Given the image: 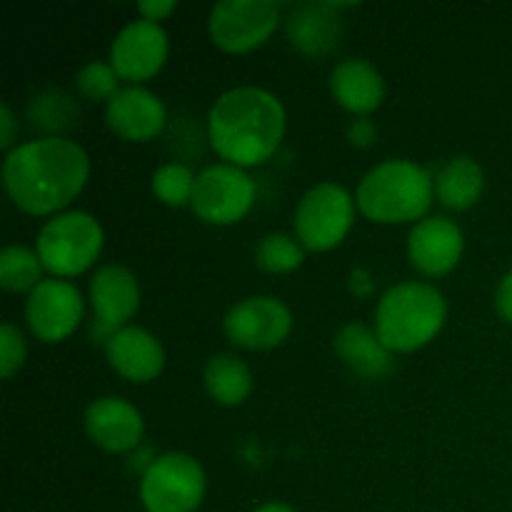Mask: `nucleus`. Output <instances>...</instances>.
I'll return each mask as SVG.
<instances>
[{
  "instance_id": "21",
  "label": "nucleus",
  "mask_w": 512,
  "mask_h": 512,
  "mask_svg": "<svg viewBox=\"0 0 512 512\" xmlns=\"http://www.w3.org/2000/svg\"><path fill=\"white\" fill-rule=\"evenodd\" d=\"M483 188V168L468 155L448 160V165H443V170L435 178V195L440 198V203L453 210H468L470 205L478 203Z\"/></svg>"
},
{
  "instance_id": "3",
  "label": "nucleus",
  "mask_w": 512,
  "mask_h": 512,
  "mask_svg": "<svg viewBox=\"0 0 512 512\" xmlns=\"http://www.w3.org/2000/svg\"><path fill=\"white\" fill-rule=\"evenodd\" d=\"M448 315L443 293L428 283L393 285L375 308V335L390 353H413L440 333Z\"/></svg>"
},
{
  "instance_id": "32",
  "label": "nucleus",
  "mask_w": 512,
  "mask_h": 512,
  "mask_svg": "<svg viewBox=\"0 0 512 512\" xmlns=\"http://www.w3.org/2000/svg\"><path fill=\"white\" fill-rule=\"evenodd\" d=\"M255 512H295L293 508H290V505H285V503H268V505H263V508H258Z\"/></svg>"
},
{
  "instance_id": "14",
  "label": "nucleus",
  "mask_w": 512,
  "mask_h": 512,
  "mask_svg": "<svg viewBox=\"0 0 512 512\" xmlns=\"http://www.w3.org/2000/svg\"><path fill=\"white\" fill-rule=\"evenodd\" d=\"M463 248V230L448 218L420 220L408 238L410 263L430 278L448 275L460 263Z\"/></svg>"
},
{
  "instance_id": "9",
  "label": "nucleus",
  "mask_w": 512,
  "mask_h": 512,
  "mask_svg": "<svg viewBox=\"0 0 512 512\" xmlns=\"http://www.w3.org/2000/svg\"><path fill=\"white\" fill-rule=\"evenodd\" d=\"M280 23L273 0H223L210 13L213 43L225 53H248L263 45Z\"/></svg>"
},
{
  "instance_id": "15",
  "label": "nucleus",
  "mask_w": 512,
  "mask_h": 512,
  "mask_svg": "<svg viewBox=\"0 0 512 512\" xmlns=\"http://www.w3.org/2000/svg\"><path fill=\"white\" fill-rule=\"evenodd\" d=\"M105 120L110 130L123 140L145 143V140L158 138L160 130L165 128V105L155 93L133 85V88L118 90L115 98L108 100Z\"/></svg>"
},
{
  "instance_id": "5",
  "label": "nucleus",
  "mask_w": 512,
  "mask_h": 512,
  "mask_svg": "<svg viewBox=\"0 0 512 512\" xmlns=\"http://www.w3.org/2000/svg\"><path fill=\"white\" fill-rule=\"evenodd\" d=\"M103 250V228L88 213H63L48 220L38 233V258L53 275H80Z\"/></svg>"
},
{
  "instance_id": "27",
  "label": "nucleus",
  "mask_w": 512,
  "mask_h": 512,
  "mask_svg": "<svg viewBox=\"0 0 512 512\" xmlns=\"http://www.w3.org/2000/svg\"><path fill=\"white\" fill-rule=\"evenodd\" d=\"M25 338L13 323H3L0 328V373L3 380H10L25 363Z\"/></svg>"
},
{
  "instance_id": "28",
  "label": "nucleus",
  "mask_w": 512,
  "mask_h": 512,
  "mask_svg": "<svg viewBox=\"0 0 512 512\" xmlns=\"http://www.w3.org/2000/svg\"><path fill=\"white\" fill-rule=\"evenodd\" d=\"M348 140L353 145H358V148H370L375 140V125L373 120L368 118H358L350 123L348 128Z\"/></svg>"
},
{
  "instance_id": "22",
  "label": "nucleus",
  "mask_w": 512,
  "mask_h": 512,
  "mask_svg": "<svg viewBox=\"0 0 512 512\" xmlns=\"http://www.w3.org/2000/svg\"><path fill=\"white\" fill-rule=\"evenodd\" d=\"M205 388L210 398L220 405H240L253 390L250 368L235 355H215L205 365Z\"/></svg>"
},
{
  "instance_id": "17",
  "label": "nucleus",
  "mask_w": 512,
  "mask_h": 512,
  "mask_svg": "<svg viewBox=\"0 0 512 512\" xmlns=\"http://www.w3.org/2000/svg\"><path fill=\"white\" fill-rule=\"evenodd\" d=\"M108 360L123 378L133 383H148L160 375L165 365V350L155 335L143 328H120L108 340Z\"/></svg>"
},
{
  "instance_id": "7",
  "label": "nucleus",
  "mask_w": 512,
  "mask_h": 512,
  "mask_svg": "<svg viewBox=\"0 0 512 512\" xmlns=\"http://www.w3.org/2000/svg\"><path fill=\"white\" fill-rule=\"evenodd\" d=\"M353 200L348 190L335 183H320L305 193L295 210V233L303 248L313 253L335 248L353 225Z\"/></svg>"
},
{
  "instance_id": "26",
  "label": "nucleus",
  "mask_w": 512,
  "mask_h": 512,
  "mask_svg": "<svg viewBox=\"0 0 512 512\" xmlns=\"http://www.w3.org/2000/svg\"><path fill=\"white\" fill-rule=\"evenodd\" d=\"M118 78L113 65H105L100 60L85 65L78 73V88L90 100H113L118 93Z\"/></svg>"
},
{
  "instance_id": "4",
  "label": "nucleus",
  "mask_w": 512,
  "mask_h": 512,
  "mask_svg": "<svg viewBox=\"0 0 512 512\" xmlns=\"http://www.w3.org/2000/svg\"><path fill=\"white\" fill-rule=\"evenodd\" d=\"M433 178L410 160H385L358 185V208L373 223H408L428 213Z\"/></svg>"
},
{
  "instance_id": "25",
  "label": "nucleus",
  "mask_w": 512,
  "mask_h": 512,
  "mask_svg": "<svg viewBox=\"0 0 512 512\" xmlns=\"http://www.w3.org/2000/svg\"><path fill=\"white\" fill-rule=\"evenodd\" d=\"M305 260L303 245L288 235L273 233L260 240L258 245V265L268 273H293Z\"/></svg>"
},
{
  "instance_id": "1",
  "label": "nucleus",
  "mask_w": 512,
  "mask_h": 512,
  "mask_svg": "<svg viewBox=\"0 0 512 512\" xmlns=\"http://www.w3.org/2000/svg\"><path fill=\"white\" fill-rule=\"evenodd\" d=\"M88 175L85 150L55 135L10 150L3 165L5 193L30 215H50L73 203L88 183Z\"/></svg>"
},
{
  "instance_id": "10",
  "label": "nucleus",
  "mask_w": 512,
  "mask_h": 512,
  "mask_svg": "<svg viewBox=\"0 0 512 512\" xmlns=\"http://www.w3.org/2000/svg\"><path fill=\"white\" fill-rule=\"evenodd\" d=\"M293 328V315L288 305L270 295L240 300L228 310L223 330L228 340L245 350H270L283 343Z\"/></svg>"
},
{
  "instance_id": "24",
  "label": "nucleus",
  "mask_w": 512,
  "mask_h": 512,
  "mask_svg": "<svg viewBox=\"0 0 512 512\" xmlns=\"http://www.w3.org/2000/svg\"><path fill=\"white\" fill-rule=\"evenodd\" d=\"M195 180H198V175L190 173V168L180 163H168L155 170L153 193L160 203L170 205V208H183L193 200Z\"/></svg>"
},
{
  "instance_id": "8",
  "label": "nucleus",
  "mask_w": 512,
  "mask_h": 512,
  "mask_svg": "<svg viewBox=\"0 0 512 512\" xmlns=\"http://www.w3.org/2000/svg\"><path fill=\"white\" fill-rule=\"evenodd\" d=\"M255 200V183L243 168L235 165H210L195 180V215L210 225H233L248 215Z\"/></svg>"
},
{
  "instance_id": "6",
  "label": "nucleus",
  "mask_w": 512,
  "mask_h": 512,
  "mask_svg": "<svg viewBox=\"0 0 512 512\" xmlns=\"http://www.w3.org/2000/svg\"><path fill=\"white\" fill-rule=\"evenodd\" d=\"M205 495V473L195 458L168 453L153 460L140 480V500L148 512H193Z\"/></svg>"
},
{
  "instance_id": "31",
  "label": "nucleus",
  "mask_w": 512,
  "mask_h": 512,
  "mask_svg": "<svg viewBox=\"0 0 512 512\" xmlns=\"http://www.w3.org/2000/svg\"><path fill=\"white\" fill-rule=\"evenodd\" d=\"M0 125H3V133H0V148L8 150L10 143L15 138V115L10 110L8 103L0 105Z\"/></svg>"
},
{
  "instance_id": "11",
  "label": "nucleus",
  "mask_w": 512,
  "mask_h": 512,
  "mask_svg": "<svg viewBox=\"0 0 512 512\" xmlns=\"http://www.w3.org/2000/svg\"><path fill=\"white\" fill-rule=\"evenodd\" d=\"M83 310L78 288L65 280H43L25 303V320L35 338L43 343H60L78 328Z\"/></svg>"
},
{
  "instance_id": "2",
  "label": "nucleus",
  "mask_w": 512,
  "mask_h": 512,
  "mask_svg": "<svg viewBox=\"0 0 512 512\" xmlns=\"http://www.w3.org/2000/svg\"><path fill=\"white\" fill-rule=\"evenodd\" d=\"M283 135V103L263 88L228 90L210 110V145L235 168L265 163L278 150Z\"/></svg>"
},
{
  "instance_id": "30",
  "label": "nucleus",
  "mask_w": 512,
  "mask_h": 512,
  "mask_svg": "<svg viewBox=\"0 0 512 512\" xmlns=\"http://www.w3.org/2000/svg\"><path fill=\"white\" fill-rule=\"evenodd\" d=\"M495 305H498L500 318L512 323V270L500 280L498 293H495Z\"/></svg>"
},
{
  "instance_id": "18",
  "label": "nucleus",
  "mask_w": 512,
  "mask_h": 512,
  "mask_svg": "<svg viewBox=\"0 0 512 512\" xmlns=\"http://www.w3.org/2000/svg\"><path fill=\"white\" fill-rule=\"evenodd\" d=\"M330 88H333L335 100L355 115L373 113L385 98L383 75L368 60L360 58H348L335 65L330 75Z\"/></svg>"
},
{
  "instance_id": "13",
  "label": "nucleus",
  "mask_w": 512,
  "mask_h": 512,
  "mask_svg": "<svg viewBox=\"0 0 512 512\" xmlns=\"http://www.w3.org/2000/svg\"><path fill=\"white\" fill-rule=\"evenodd\" d=\"M110 60L115 73L130 83L153 78L168 60V33L160 28V23L135 20L118 33Z\"/></svg>"
},
{
  "instance_id": "19",
  "label": "nucleus",
  "mask_w": 512,
  "mask_h": 512,
  "mask_svg": "<svg viewBox=\"0 0 512 512\" xmlns=\"http://www.w3.org/2000/svg\"><path fill=\"white\" fill-rule=\"evenodd\" d=\"M343 35L338 5L308 3L293 10L288 18V38L300 53L325 55L338 45Z\"/></svg>"
},
{
  "instance_id": "20",
  "label": "nucleus",
  "mask_w": 512,
  "mask_h": 512,
  "mask_svg": "<svg viewBox=\"0 0 512 512\" xmlns=\"http://www.w3.org/2000/svg\"><path fill=\"white\" fill-rule=\"evenodd\" d=\"M335 350L340 358L363 378H383L393 368L390 350L380 343L378 335L360 323H350L335 335Z\"/></svg>"
},
{
  "instance_id": "12",
  "label": "nucleus",
  "mask_w": 512,
  "mask_h": 512,
  "mask_svg": "<svg viewBox=\"0 0 512 512\" xmlns=\"http://www.w3.org/2000/svg\"><path fill=\"white\" fill-rule=\"evenodd\" d=\"M90 303L95 308L93 335L108 343L120 325L128 323L140 308V285L123 265H105L90 280Z\"/></svg>"
},
{
  "instance_id": "16",
  "label": "nucleus",
  "mask_w": 512,
  "mask_h": 512,
  "mask_svg": "<svg viewBox=\"0 0 512 512\" xmlns=\"http://www.w3.org/2000/svg\"><path fill=\"white\" fill-rule=\"evenodd\" d=\"M85 428L108 453H128L143 440V415L120 398H100L85 413Z\"/></svg>"
},
{
  "instance_id": "29",
  "label": "nucleus",
  "mask_w": 512,
  "mask_h": 512,
  "mask_svg": "<svg viewBox=\"0 0 512 512\" xmlns=\"http://www.w3.org/2000/svg\"><path fill=\"white\" fill-rule=\"evenodd\" d=\"M138 10L145 20H150V23H158V20L168 18V15L173 13L175 3L173 0H145V3L138 5Z\"/></svg>"
},
{
  "instance_id": "23",
  "label": "nucleus",
  "mask_w": 512,
  "mask_h": 512,
  "mask_svg": "<svg viewBox=\"0 0 512 512\" xmlns=\"http://www.w3.org/2000/svg\"><path fill=\"white\" fill-rule=\"evenodd\" d=\"M40 270H43V263L38 253H30L23 245H8L0 255V285L8 293H23V290L33 293L43 283Z\"/></svg>"
}]
</instances>
